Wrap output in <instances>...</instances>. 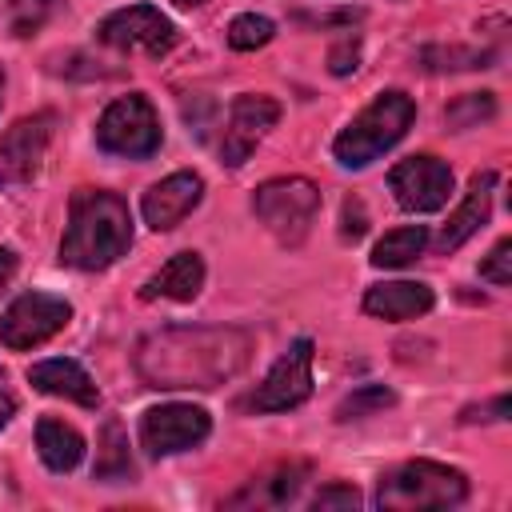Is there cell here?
Masks as SVG:
<instances>
[{"mask_svg":"<svg viewBox=\"0 0 512 512\" xmlns=\"http://www.w3.org/2000/svg\"><path fill=\"white\" fill-rule=\"evenodd\" d=\"M248 352L240 328H164L140 344L136 368L148 388H216L248 364Z\"/></svg>","mask_w":512,"mask_h":512,"instance_id":"cell-1","label":"cell"},{"mask_svg":"<svg viewBox=\"0 0 512 512\" xmlns=\"http://www.w3.org/2000/svg\"><path fill=\"white\" fill-rule=\"evenodd\" d=\"M416 120V104L408 92H380L332 144L336 160L344 168H364L372 164L380 152H388Z\"/></svg>","mask_w":512,"mask_h":512,"instance_id":"cell-3","label":"cell"},{"mask_svg":"<svg viewBox=\"0 0 512 512\" xmlns=\"http://www.w3.org/2000/svg\"><path fill=\"white\" fill-rule=\"evenodd\" d=\"M492 188H496V172H476L472 176V184H468V192H464V204L448 216V224H444V232H440V252H452V248H460L476 228H484V220H488V212H492Z\"/></svg>","mask_w":512,"mask_h":512,"instance_id":"cell-15","label":"cell"},{"mask_svg":"<svg viewBox=\"0 0 512 512\" xmlns=\"http://www.w3.org/2000/svg\"><path fill=\"white\" fill-rule=\"evenodd\" d=\"M496 60V52L488 48H424L420 64L432 72H448V68H488Z\"/></svg>","mask_w":512,"mask_h":512,"instance_id":"cell-23","label":"cell"},{"mask_svg":"<svg viewBox=\"0 0 512 512\" xmlns=\"http://www.w3.org/2000/svg\"><path fill=\"white\" fill-rule=\"evenodd\" d=\"M424 244H428L424 224L392 228V232H384V240L372 248V264H376V268H404V264H412V260L424 252Z\"/></svg>","mask_w":512,"mask_h":512,"instance_id":"cell-21","label":"cell"},{"mask_svg":"<svg viewBox=\"0 0 512 512\" xmlns=\"http://www.w3.org/2000/svg\"><path fill=\"white\" fill-rule=\"evenodd\" d=\"M72 320V308L64 296H52V292H24L8 304V312L0 316V344L4 348H36L44 344L48 336H56L64 324Z\"/></svg>","mask_w":512,"mask_h":512,"instance_id":"cell-7","label":"cell"},{"mask_svg":"<svg viewBox=\"0 0 512 512\" xmlns=\"http://www.w3.org/2000/svg\"><path fill=\"white\" fill-rule=\"evenodd\" d=\"M356 56H360L356 40H340V44L332 48V56H328V68H332L336 76H348V72L356 68Z\"/></svg>","mask_w":512,"mask_h":512,"instance_id":"cell-31","label":"cell"},{"mask_svg":"<svg viewBox=\"0 0 512 512\" xmlns=\"http://www.w3.org/2000/svg\"><path fill=\"white\" fill-rule=\"evenodd\" d=\"M276 36V24L268 16H256V12H244L228 24V44L240 48V52H252V48H264L268 40Z\"/></svg>","mask_w":512,"mask_h":512,"instance_id":"cell-24","label":"cell"},{"mask_svg":"<svg viewBox=\"0 0 512 512\" xmlns=\"http://www.w3.org/2000/svg\"><path fill=\"white\" fill-rule=\"evenodd\" d=\"M388 404H396L392 388H384V384H364V388H356L352 396L340 400L336 420H360V416H372V412H380V408H388Z\"/></svg>","mask_w":512,"mask_h":512,"instance_id":"cell-25","label":"cell"},{"mask_svg":"<svg viewBox=\"0 0 512 512\" xmlns=\"http://www.w3.org/2000/svg\"><path fill=\"white\" fill-rule=\"evenodd\" d=\"M96 480H128L132 476V460H128V440H124V428L120 420H108L100 428V440H96Z\"/></svg>","mask_w":512,"mask_h":512,"instance_id":"cell-22","label":"cell"},{"mask_svg":"<svg viewBox=\"0 0 512 512\" xmlns=\"http://www.w3.org/2000/svg\"><path fill=\"white\" fill-rule=\"evenodd\" d=\"M212 420L204 408L196 404H160V408H148L144 420H140V440L152 456H172V452H184L192 444H200L208 436Z\"/></svg>","mask_w":512,"mask_h":512,"instance_id":"cell-11","label":"cell"},{"mask_svg":"<svg viewBox=\"0 0 512 512\" xmlns=\"http://www.w3.org/2000/svg\"><path fill=\"white\" fill-rule=\"evenodd\" d=\"M180 8H196V4H204V0H176Z\"/></svg>","mask_w":512,"mask_h":512,"instance_id":"cell-35","label":"cell"},{"mask_svg":"<svg viewBox=\"0 0 512 512\" xmlns=\"http://www.w3.org/2000/svg\"><path fill=\"white\" fill-rule=\"evenodd\" d=\"M304 480H308V464H280L276 472L260 476V484H252L248 492L232 496L228 504H268V508H280V504L296 500Z\"/></svg>","mask_w":512,"mask_h":512,"instance_id":"cell-20","label":"cell"},{"mask_svg":"<svg viewBox=\"0 0 512 512\" xmlns=\"http://www.w3.org/2000/svg\"><path fill=\"white\" fill-rule=\"evenodd\" d=\"M432 308V288L420 280H392L376 284L364 296V312L376 320H416Z\"/></svg>","mask_w":512,"mask_h":512,"instance_id":"cell-16","label":"cell"},{"mask_svg":"<svg viewBox=\"0 0 512 512\" xmlns=\"http://www.w3.org/2000/svg\"><path fill=\"white\" fill-rule=\"evenodd\" d=\"M312 396V340H296L264 376V384L252 392L248 408L256 412H284Z\"/></svg>","mask_w":512,"mask_h":512,"instance_id":"cell-9","label":"cell"},{"mask_svg":"<svg viewBox=\"0 0 512 512\" xmlns=\"http://www.w3.org/2000/svg\"><path fill=\"white\" fill-rule=\"evenodd\" d=\"M388 188L396 192L400 208L408 212H436L448 204L452 168L436 156H408L388 172Z\"/></svg>","mask_w":512,"mask_h":512,"instance_id":"cell-10","label":"cell"},{"mask_svg":"<svg viewBox=\"0 0 512 512\" xmlns=\"http://www.w3.org/2000/svg\"><path fill=\"white\" fill-rule=\"evenodd\" d=\"M468 496V480L464 472L436 464V460H408L400 468H392L380 488H376V504L388 512H420V508H452Z\"/></svg>","mask_w":512,"mask_h":512,"instance_id":"cell-4","label":"cell"},{"mask_svg":"<svg viewBox=\"0 0 512 512\" xmlns=\"http://www.w3.org/2000/svg\"><path fill=\"white\" fill-rule=\"evenodd\" d=\"M28 380L48 396H64V400H76L84 408H96V400H100L92 376L76 360H40L28 368Z\"/></svg>","mask_w":512,"mask_h":512,"instance_id":"cell-17","label":"cell"},{"mask_svg":"<svg viewBox=\"0 0 512 512\" xmlns=\"http://www.w3.org/2000/svg\"><path fill=\"white\" fill-rule=\"evenodd\" d=\"M12 416H16V396H12V388H8V372L0 368V428H4Z\"/></svg>","mask_w":512,"mask_h":512,"instance_id":"cell-33","label":"cell"},{"mask_svg":"<svg viewBox=\"0 0 512 512\" xmlns=\"http://www.w3.org/2000/svg\"><path fill=\"white\" fill-rule=\"evenodd\" d=\"M200 196H204V180L196 172H172L168 180H160L144 192V204H140L144 224L156 232H168L200 204Z\"/></svg>","mask_w":512,"mask_h":512,"instance_id":"cell-14","label":"cell"},{"mask_svg":"<svg viewBox=\"0 0 512 512\" xmlns=\"http://www.w3.org/2000/svg\"><path fill=\"white\" fill-rule=\"evenodd\" d=\"M56 12V0H8V24L16 36H32Z\"/></svg>","mask_w":512,"mask_h":512,"instance_id":"cell-26","label":"cell"},{"mask_svg":"<svg viewBox=\"0 0 512 512\" xmlns=\"http://www.w3.org/2000/svg\"><path fill=\"white\" fill-rule=\"evenodd\" d=\"M480 276L492 284H512V240H500L488 252V260L480 264Z\"/></svg>","mask_w":512,"mask_h":512,"instance_id":"cell-28","label":"cell"},{"mask_svg":"<svg viewBox=\"0 0 512 512\" xmlns=\"http://www.w3.org/2000/svg\"><path fill=\"white\" fill-rule=\"evenodd\" d=\"M252 212L280 244H300L320 212V188L304 176H280L256 188Z\"/></svg>","mask_w":512,"mask_h":512,"instance_id":"cell-5","label":"cell"},{"mask_svg":"<svg viewBox=\"0 0 512 512\" xmlns=\"http://www.w3.org/2000/svg\"><path fill=\"white\" fill-rule=\"evenodd\" d=\"M12 276H16V252L12 248H0V292L8 288Z\"/></svg>","mask_w":512,"mask_h":512,"instance_id":"cell-34","label":"cell"},{"mask_svg":"<svg viewBox=\"0 0 512 512\" xmlns=\"http://www.w3.org/2000/svg\"><path fill=\"white\" fill-rule=\"evenodd\" d=\"M504 412H508V400H504V396H496L492 404H484V408H472V412H464V420H504Z\"/></svg>","mask_w":512,"mask_h":512,"instance_id":"cell-32","label":"cell"},{"mask_svg":"<svg viewBox=\"0 0 512 512\" xmlns=\"http://www.w3.org/2000/svg\"><path fill=\"white\" fill-rule=\"evenodd\" d=\"M36 448H40V460L52 468V472H72L84 456V440L76 428H68L64 420H52L44 416L36 424Z\"/></svg>","mask_w":512,"mask_h":512,"instance_id":"cell-19","label":"cell"},{"mask_svg":"<svg viewBox=\"0 0 512 512\" xmlns=\"http://www.w3.org/2000/svg\"><path fill=\"white\" fill-rule=\"evenodd\" d=\"M312 508H360V492L352 484H328L312 496Z\"/></svg>","mask_w":512,"mask_h":512,"instance_id":"cell-29","label":"cell"},{"mask_svg":"<svg viewBox=\"0 0 512 512\" xmlns=\"http://www.w3.org/2000/svg\"><path fill=\"white\" fill-rule=\"evenodd\" d=\"M0 92H4V72H0Z\"/></svg>","mask_w":512,"mask_h":512,"instance_id":"cell-36","label":"cell"},{"mask_svg":"<svg viewBox=\"0 0 512 512\" xmlns=\"http://www.w3.org/2000/svg\"><path fill=\"white\" fill-rule=\"evenodd\" d=\"M96 144L112 156H128V160H140V156H152L160 148V116L156 108L148 104V96L132 92V96H120L104 108L100 124H96Z\"/></svg>","mask_w":512,"mask_h":512,"instance_id":"cell-6","label":"cell"},{"mask_svg":"<svg viewBox=\"0 0 512 512\" xmlns=\"http://www.w3.org/2000/svg\"><path fill=\"white\" fill-rule=\"evenodd\" d=\"M364 228H368L364 204L348 196V200H344V212H340V236H344V240H360V236H364Z\"/></svg>","mask_w":512,"mask_h":512,"instance_id":"cell-30","label":"cell"},{"mask_svg":"<svg viewBox=\"0 0 512 512\" xmlns=\"http://www.w3.org/2000/svg\"><path fill=\"white\" fill-rule=\"evenodd\" d=\"M132 244L128 204L100 188H80L68 208V228L60 240V260L80 272H100L116 264Z\"/></svg>","mask_w":512,"mask_h":512,"instance_id":"cell-2","label":"cell"},{"mask_svg":"<svg viewBox=\"0 0 512 512\" xmlns=\"http://www.w3.org/2000/svg\"><path fill=\"white\" fill-rule=\"evenodd\" d=\"M96 36H100L108 48L144 52V56H164V52L176 44L172 20H168L160 8H148V4H132V8L112 12V16L96 28Z\"/></svg>","mask_w":512,"mask_h":512,"instance_id":"cell-8","label":"cell"},{"mask_svg":"<svg viewBox=\"0 0 512 512\" xmlns=\"http://www.w3.org/2000/svg\"><path fill=\"white\" fill-rule=\"evenodd\" d=\"M52 124H56L52 112H36V116L16 120L0 136V176L4 180H28L40 168L44 148L52 140Z\"/></svg>","mask_w":512,"mask_h":512,"instance_id":"cell-13","label":"cell"},{"mask_svg":"<svg viewBox=\"0 0 512 512\" xmlns=\"http://www.w3.org/2000/svg\"><path fill=\"white\" fill-rule=\"evenodd\" d=\"M276 120H280V104L272 96H256V92L240 96L228 112V128H224V140H220V160L232 164V168L244 164L256 152V144L268 136V128H276Z\"/></svg>","mask_w":512,"mask_h":512,"instance_id":"cell-12","label":"cell"},{"mask_svg":"<svg viewBox=\"0 0 512 512\" xmlns=\"http://www.w3.org/2000/svg\"><path fill=\"white\" fill-rule=\"evenodd\" d=\"M204 288V260L196 256V252H176L144 288H140V296L144 300H192L196 292Z\"/></svg>","mask_w":512,"mask_h":512,"instance_id":"cell-18","label":"cell"},{"mask_svg":"<svg viewBox=\"0 0 512 512\" xmlns=\"http://www.w3.org/2000/svg\"><path fill=\"white\" fill-rule=\"evenodd\" d=\"M496 112V100L488 92H472V96H460L452 108H448V124L452 128H472L480 120H488Z\"/></svg>","mask_w":512,"mask_h":512,"instance_id":"cell-27","label":"cell"}]
</instances>
